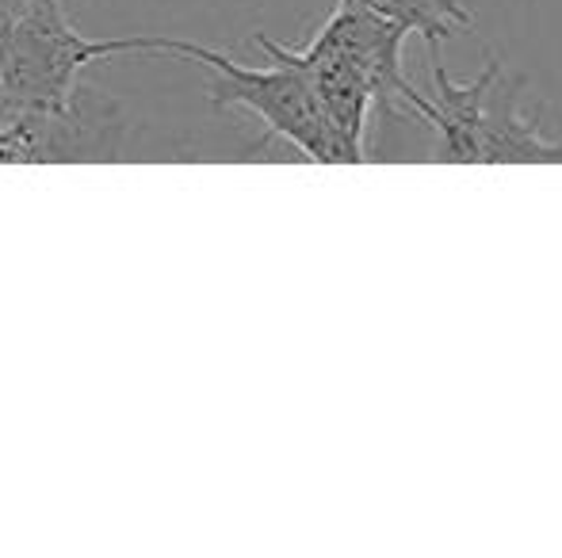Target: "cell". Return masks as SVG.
<instances>
[{"label": "cell", "instance_id": "obj_1", "mask_svg": "<svg viewBox=\"0 0 562 558\" xmlns=\"http://www.w3.org/2000/svg\"><path fill=\"white\" fill-rule=\"evenodd\" d=\"M288 61L303 69L329 130L348 149L352 164L368 157V115L383 107L386 115H414L422 92L402 69L406 31L371 15L356 0H337L311 43L283 46L268 38Z\"/></svg>", "mask_w": 562, "mask_h": 558}, {"label": "cell", "instance_id": "obj_2", "mask_svg": "<svg viewBox=\"0 0 562 558\" xmlns=\"http://www.w3.org/2000/svg\"><path fill=\"white\" fill-rule=\"evenodd\" d=\"M437 96H422L414 119L432 130V161L451 164H555L562 161V135H548L540 119L525 115V77L505 73L497 58L467 84L451 81L432 54Z\"/></svg>", "mask_w": 562, "mask_h": 558}, {"label": "cell", "instance_id": "obj_3", "mask_svg": "<svg viewBox=\"0 0 562 558\" xmlns=\"http://www.w3.org/2000/svg\"><path fill=\"white\" fill-rule=\"evenodd\" d=\"M257 46L272 58V66L252 69L234 61L226 50H211V46L188 43V38H104V54H169V58L195 61L211 73L207 96L215 100V107H245L252 112L276 138L291 141L295 149H303L311 161L318 164H352L348 149L340 146V138L329 130L326 115H322L318 100H314L311 84H306L303 69L295 61H288L268 35H257Z\"/></svg>", "mask_w": 562, "mask_h": 558}, {"label": "cell", "instance_id": "obj_4", "mask_svg": "<svg viewBox=\"0 0 562 558\" xmlns=\"http://www.w3.org/2000/svg\"><path fill=\"white\" fill-rule=\"evenodd\" d=\"M97 58H108L104 43H92L69 23L61 0H31L0 58V89L15 107L69 112L77 73Z\"/></svg>", "mask_w": 562, "mask_h": 558}, {"label": "cell", "instance_id": "obj_5", "mask_svg": "<svg viewBox=\"0 0 562 558\" xmlns=\"http://www.w3.org/2000/svg\"><path fill=\"white\" fill-rule=\"evenodd\" d=\"M371 15L394 23L406 35H422L429 54H440V43L456 35L459 27H471V8L467 0H356Z\"/></svg>", "mask_w": 562, "mask_h": 558}, {"label": "cell", "instance_id": "obj_6", "mask_svg": "<svg viewBox=\"0 0 562 558\" xmlns=\"http://www.w3.org/2000/svg\"><path fill=\"white\" fill-rule=\"evenodd\" d=\"M27 4L31 0H0V58H4V46H8V38H12V27Z\"/></svg>", "mask_w": 562, "mask_h": 558}, {"label": "cell", "instance_id": "obj_7", "mask_svg": "<svg viewBox=\"0 0 562 558\" xmlns=\"http://www.w3.org/2000/svg\"><path fill=\"white\" fill-rule=\"evenodd\" d=\"M4 100H8V96H4V89H0V104H4Z\"/></svg>", "mask_w": 562, "mask_h": 558}]
</instances>
